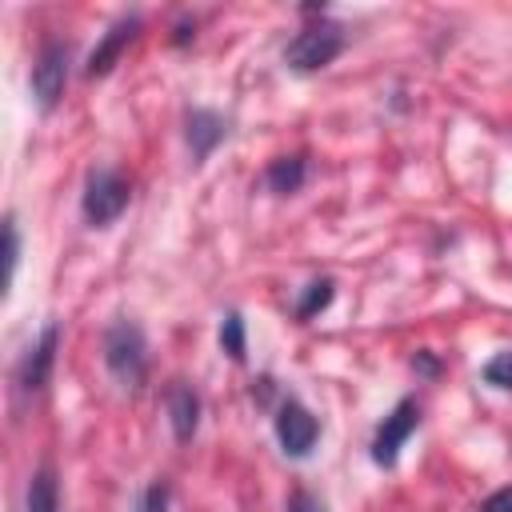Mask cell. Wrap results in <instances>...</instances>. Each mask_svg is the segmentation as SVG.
Wrapping results in <instances>:
<instances>
[{
  "label": "cell",
  "mask_w": 512,
  "mask_h": 512,
  "mask_svg": "<svg viewBox=\"0 0 512 512\" xmlns=\"http://www.w3.org/2000/svg\"><path fill=\"white\" fill-rule=\"evenodd\" d=\"M104 364L112 368V376L124 388H136L148 372V348H144V332L132 320H116L104 332Z\"/></svg>",
  "instance_id": "cell-1"
},
{
  "label": "cell",
  "mask_w": 512,
  "mask_h": 512,
  "mask_svg": "<svg viewBox=\"0 0 512 512\" xmlns=\"http://www.w3.org/2000/svg\"><path fill=\"white\" fill-rule=\"evenodd\" d=\"M340 48H344V28L320 20V24H308L304 32H296V40L288 44L284 60H288L296 72H316V68L332 64V60L340 56Z\"/></svg>",
  "instance_id": "cell-2"
},
{
  "label": "cell",
  "mask_w": 512,
  "mask_h": 512,
  "mask_svg": "<svg viewBox=\"0 0 512 512\" xmlns=\"http://www.w3.org/2000/svg\"><path fill=\"white\" fill-rule=\"evenodd\" d=\"M128 200H132L128 180L120 172H112V168H100V172L88 176V188H84V220L104 228L128 208Z\"/></svg>",
  "instance_id": "cell-3"
},
{
  "label": "cell",
  "mask_w": 512,
  "mask_h": 512,
  "mask_svg": "<svg viewBox=\"0 0 512 512\" xmlns=\"http://www.w3.org/2000/svg\"><path fill=\"white\" fill-rule=\"evenodd\" d=\"M64 84H68V48L60 40H48L32 64V96L44 112L56 108V100L64 96Z\"/></svg>",
  "instance_id": "cell-4"
},
{
  "label": "cell",
  "mask_w": 512,
  "mask_h": 512,
  "mask_svg": "<svg viewBox=\"0 0 512 512\" xmlns=\"http://www.w3.org/2000/svg\"><path fill=\"white\" fill-rule=\"evenodd\" d=\"M276 436H280V448L288 456H308L312 444H316V436H320V424H316V416L304 404L284 400L280 404V416H276Z\"/></svg>",
  "instance_id": "cell-5"
},
{
  "label": "cell",
  "mask_w": 512,
  "mask_h": 512,
  "mask_svg": "<svg viewBox=\"0 0 512 512\" xmlns=\"http://www.w3.org/2000/svg\"><path fill=\"white\" fill-rule=\"evenodd\" d=\"M420 424V412H416V404L412 400H400L396 408H392V416H384V424H380V432H376V440H372V460L376 464H396V452H400V444L412 436V428Z\"/></svg>",
  "instance_id": "cell-6"
},
{
  "label": "cell",
  "mask_w": 512,
  "mask_h": 512,
  "mask_svg": "<svg viewBox=\"0 0 512 512\" xmlns=\"http://www.w3.org/2000/svg\"><path fill=\"white\" fill-rule=\"evenodd\" d=\"M56 344H60V328L48 324L40 332V340L28 348L24 364H20V388L24 392H40L48 384V372H52V360H56Z\"/></svg>",
  "instance_id": "cell-7"
},
{
  "label": "cell",
  "mask_w": 512,
  "mask_h": 512,
  "mask_svg": "<svg viewBox=\"0 0 512 512\" xmlns=\"http://www.w3.org/2000/svg\"><path fill=\"white\" fill-rule=\"evenodd\" d=\"M136 32H140V20H136V16L116 20V24L104 32V40L96 44V52L88 56V76H104V72H112V64H116L120 52L136 40Z\"/></svg>",
  "instance_id": "cell-8"
},
{
  "label": "cell",
  "mask_w": 512,
  "mask_h": 512,
  "mask_svg": "<svg viewBox=\"0 0 512 512\" xmlns=\"http://www.w3.org/2000/svg\"><path fill=\"white\" fill-rule=\"evenodd\" d=\"M164 408H168V420H172L176 440H192V432H196V424H200V400H196L192 384L172 380L168 392H164Z\"/></svg>",
  "instance_id": "cell-9"
},
{
  "label": "cell",
  "mask_w": 512,
  "mask_h": 512,
  "mask_svg": "<svg viewBox=\"0 0 512 512\" xmlns=\"http://www.w3.org/2000/svg\"><path fill=\"white\" fill-rule=\"evenodd\" d=\"M224 140V120L216 116V112H192L188 116V144H192V152L204 160L216 144Z\"/></svg>",
  "instance_id": "cell-10"
},
{
  "label": "cell",
  "mask_w": 512,
  "mask_h": 512,
  "mask_svg": "<svg viewBox=\"0 0 512 512\" xmlns=\"http://www.w3.org/2000/svg\"><path fill=\"white\" fill-rule=\"evenodd\" d=\"M304 172H308L304 156H280V160H272V168H268V188L280 192V196H292V192H300Z\"/></svg>",
  "instance_id": "cell-11"
},
{
  "label": "cell",
  "mask_w": 512,
  "mask_h": 512,
  "mask_svg": "<svg viewBox=\"0 0 512 512\" xmlns=\"http://www.w3.org/2000/svg\"><path fill=\"white\" fill-rule=\"evenodd\" d=\"M28 512H60V488H56V472L48 464L36 468V476L28 484Z\"/></svg>",
  "instance_id": "cell-12"
},
{
  "label": "cell",
  "mask_w": 512,
  "mask_h": 512,
  "mask_svg": "<svg viewBox=\"0 0 512 512\" xmlns=\"http://www.w3.org/2000/svg\"><path fill=\"white\" fill-rule=\"evenodd\" d=\"M220 348H224L232 360H244V320H240L236 312H228L224 324H220Z\"/></svg>",
  "instance_id": "cell-13"
},
{
  "label": "cell",
  "mask_w": 512,
  "mask_h": 512,
  "mask_svg": "<svg viewBox=\"0 0 512 512\" xmlns=\"http://www.w3.org/2000/svg\"><path fill=\"white\" fill-rule=\"evenodd\" d=\"M328 300H332V280H328V276H324V280H312V284H308V296H304L300 308H296V316L308 320V316H316Z\"/></svg>",
  "instance_id": "cell-14"
},
{
  "label": "cell",
  "mask_w": 512,
  "mask_h": 512,
  "mask_svg": "<svg viewBox=\"0 0 512 512\" xmlns=\"http://www.w3.org/2000/svg\"><path fill=\"white\" fill-rule=\"evenodd\" d=\"M484 380L496 388H512V352H500L484 364Z\"/></svg>",
  "instance_id": "cell-15"
},
{
  "label": "cell",
  "mask_w": 512,
  "mask_h": 512,
  "mask_svg": "<svg viewBox=\"0 0 512 512\" xmlns=\"http://www.w3.org/2000/svg\"><path fill=\"white\" fill-rule=\"evenodd\" d=\"M16 260H20V236H16V216L4 220V268H8V280L16 276Z\"/></svg>",
  "instance_id": "cell-16"
},
{
  "label": "cell",
  "mask_w": 512,
  "mask_h": 512,
  "mask_svg": "<svg viewBox=\"0 0 512 512\" xmlns=\"http://www.w3.org/2000/svg\"><path fill=\"white\" fill-rule=\"evenodd\" d=\"M136 512H168V484L156 480V484L140 496V508H136Z\"/></svg>",
  "instance_id": "cell-17"
},
{
  "label": "cell",
  "mask_w": 512,
  "mask_h": 512,
  "mask_svg": "<svg viewBox=\"0 0 512 512\" xmlns=\"http://www.w3.org/2000/svg\"><path fill=\"white\" fill-rule=\"evenodd\" d=\"M480 512H512V484L500 488V492H492V496L480 504Z\"/></svg>",
  "instance_id": "cell-18"
},
{
  "label": "cell",
  "mask_w": 512,
  "mask_h": 512,
  "mask_svg": "<svg viewBox=\"0 0 512 512\" xmlns=\"http://www.w3.org/2000/svg\"><path fill=\"white\" fill-rule=\"evenodd\" d=\"M288 512H324V504H320L312 492H296V496L288 500Z\"/></svg>",
  "instance_id": "cell-19"
}]
</instances>
